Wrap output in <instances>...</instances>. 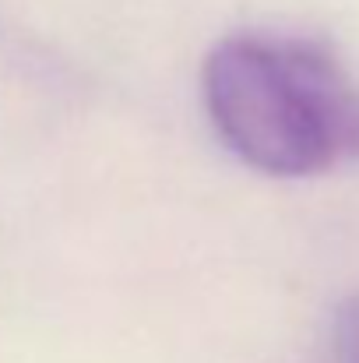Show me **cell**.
Wrapping results in <instances>:
<instances>
[{
  "label": "cell",
  "mask_w": 359,
  "mask_h": 363,
  "mask_svg": "<svg viewBox=\"0 0 359 363\" xmlns=\"http://www.w3.org/2000/svg\"><path fill=\"white\" fill-rule=\"evenodd\" d=\"M335 350L338 363H359V293H353L335 314Z\"/></svg>",
  "instance_id": "obj_2"
},
{
  "label": "cell",
  "mask_w": 359,
  "mask_h": 363,
  "mask_svg": "<svg viewBox=\"0 0 359 363\" xmlns=\"http://www.w3.org/2000/svg\"><path fill=\"white\" fill-rule=\"evenodd\" d=\"M219 138L268 177H314L359 159V89L317 43L229 35L201 71Z\"/></svg>",
  "instance_id": "obj_1"
}]
</instances>
